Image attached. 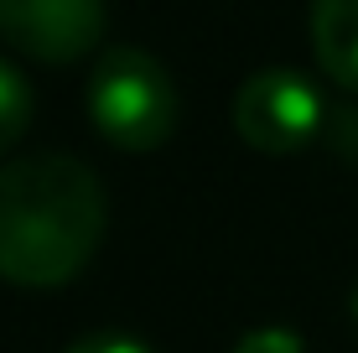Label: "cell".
Wrapping results in <instances>:
<instances>
[{
    "mask_svg": "<svg viewBox=\"0 0 358 353\" xmlns=\"http://www.w3.org/2000/svg\"><path fill=\"white\" fill-rule=\"evenodd\" d=\"M109 198L78 156H21L0 166V281L52 291L99 254Z\"/></svg>",
    "mask_w": 358,
    "mask_h": 353,
    "instance_id": "6da1fadb",
    "label": "cell"
},
{
    "mask_svg": "<svg viewBox=\"0 0 358 353\" xmlns=\"http://www.w3.org/2000/svg\"><path fill=\"white\" fill-rule=\"evenodd\" d=\"M89 120L115 151H162L182 125V94L151 52L109 47L89 78Z\"/></svg>",
    "mask_w": 358,
    "mask_h": 353,
    "instance_id": "7a4b0ae2",
    "label": "cell"
},
{
    "mask_svg": "<svg viewBox=\"0 0 358 353\" xmlns=\"http://www.w3.org/2000/svg\"><path fill=\"white\" fill-rule=\"evenodd\" d=\"M234 130L265 156H291L322 130V94L296 68H260L234 94Z\"/></svg>",
    "mask_w": 358,
    "mask_h": 353,
    "instance_id": "3957f363",
    "label": "cell"
},
{
    "mask_svg": "<svg viewBox=\"0 0 358 353\" xmlns=\"http://www.w3.org/2000/svg\"><path fill=\"white\" fill-rule=\"evenodd\" d=\"M0 42L36 63H78L104 42V0H0Z\"/></svg>",
    "mask_w": 358,
    "mask_h": 353,
    "instance_id": "277c9868",
    "label": "cell"
},
{
    "mask_svg": "<svg viewBox=\"0 0 358 353\" xmlns=\"http://www.w3.org/2000/svg\"><path fill=\"white\" fill-rule=\"evenodd\" d=\"M312 52L338 89L358 94V0H312Z\"/></svg>",
    "mask_w": 358,
    "mask_h": 353,
    "instance_id": "5b68a950",
    "label": "cell"
},
{
    "mask_svg": "<svg viewBox=\"0 0 358 353\" xmlns=\"http://www.w3.org/2000/svg\"><path fill=\"white\" fill-rule=\"evenodd\" d=\"M31 109H36V99H31L27 73L0 57V156L10 145H21V136L31 130Z\"/></svg>",
    "mask_w": 358,
    "mask_h": 353,
    "instance_id": "8992f818",
    "label": "cell"
},
{
    "mask_svg": "<svg viewBox=\"0 0 358 353\" xmlns=\"http://www.w3.org/2000/svg\"><path fill=\"white\" fill-rule=\"evenodd\" d=\"M229 353H306V348L291 327H250V333H239V343Z\"/></svg>",
    "mask_w": 358,
    "mask_h": 353,
    "instance_id": "52a82bcc",
    "label": "cell"
},
{
    "mask_svg": "<svg viewBox=\"0 0 358 353\" xmlns=\"http://www.w3.org/2000/svg\"><path fill=\"white\" fill-rule=\"evenodd\" d=\"M63 353H151V348L135 343L130 333H83V338H73Z\"/></svg>",
    "mask_w": 358,
    "mask_h": 353,
    "instance_id": "ba28073f",
    "label": "cell"
}]
</instances>
